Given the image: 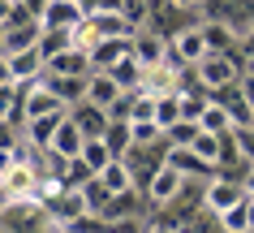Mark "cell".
<instances>
[{
    "instance_id": "cell-11",
    "label": "cell",
    "mask_w": 254,
    "mask_h": 233,
    "mask_svg": "<svg viewBox=\"0 0 254 233\" xmlns=\"http://www.w3.org/2000/svg\"><path fill=\"white\" fill-rule=\"evenodd\" d=\"M168 43H173L177 52H181V61H190V65H194V61L207 52V35H202V22H190V26H181Z\"/></svg>"
},
{
    "instance_id": "cell-18",
    "label": "cell",
    "mask_w": 254,
    "mask_h": 233,
    "mask_svg": "<svg viewBox=\"0 0 254 233\" xmlns=\"http://www.w3.org/2000/svg\"><path fill=\"white\" fill-rule=\"evenodd\" d=\"M99 177H104V186H108L112 194H121V190H129V186H134V168L125 164V155H112V160L99 168ZM134 190H138V186H134Z\"/></svg>"
},
{
    "instance_id": "cell-8",
    "label": "cell",
    "mask_w": 254,
    "mask_h": 233,
    "mask_svg": "<svg viewBox=\"0 0 254 233\" xmlns=\"http://www.w3.org/2000/svg\"><path fill=\"white\" fill-rule=\"evenodd\" d=\"M9 74H13V82H35V78H43L39 43L35 48H22V52H9Z\"/></svg>"
},
{
    "instance_id": "cell-24",
    "label": "cell",
    "mask_w": 254,
    "mask_h": 233,
    "mask_svg": "<svg viewBox=\"0 0 254 233\" xmlns=\"http://www.w3.org/2000/svg\"><path fill=\"white\" fill-rule=\"evenodd\" d=\"M194 134H198V121H190V117H181V121H173L168 130H164L168 147H190V143H194Z\"/></svg>"
},
{
    "instance_id": "cell-37",
    "label": "cell",
    "mask_w": 254,
    "mask_h": 233,
    "mask_svg": "<svg viewBox=\"0 0 254 233\" xmlns=\"http://www.w3.org/2000/svg\"><path fill=\"white\" fill-rule=\"evenodd\" d=\"M250 173H254V168H250Z\"/></svg>"
},
{
    "instance_id": "cell-35",
    "label": "cell",
    "mask_w": 254,
    "mask_h": 233,
    "mask_svg": "<svg viewBox=\"0 0 254 233\" xmlns=\"http://www.w3.org/2000/svg\"><path fill=\"white\" fill-rule=\"evenodd\" d=\"M177 4H181V9H194V4H202V0H177Z\"/></svg>"
},
{
    "instance_id": "cell-31",
    "label": "cell",
    "mask_w": 254,
    "mask_h": 233,
    "mask_svg": "<svg viewBox=\"0 0 254 233\" xmlns=\"http://www.w3.org/2000/svg\"><path fill=\"white\" fill-rule=\"evenodd\" d=\"M202 104H207V95H181V117H190V121H198Z\"/></svg>"
},
{
    "instance_id": "cell-23",
    "label": "cell",
    "mask_w": 254,
    "mask_h": 233,
    "mask_svg": "<svg viewBox=\"0 0 254 233\" xmlns=\"http://www.w3.org/2000/svg\"><path fill=\"white\" fill-rule=\"evenodd\" d=\"M190 151H194V155H202L207 164H215V160H220V134H211V130H202V125H198V134H194Z\"/></svg>"
},
{
    "instance_id": "cell-1",
    "label": "cell",
    "mask_w": 254,
    "mask_h": 233,
    "mask_svg": "<svg viewBox=\"0 0 254 233\" xmlns=\"http://www.w3.org/2000/svg\"><path fill=\"white\" fill-rule=\"evenodd\" d=\"M35 181H39V168L30 164V160H17L0 173V199H30L35 194Z\"/></svg>"
},
{
    "instance_id": "cell-36",
    "label": "cell",
    "mask_w": 254,
    "mask_h": 233,
    "mask_svg": "<svg viewBox=\"0 0 254 233\" xmlns=\"http://www.w3.org/2000/svg\"><path fill=\"white\" fill-rule=\"evenodd\" d=\"M0 52H4V22H0Z\"/></svg>"
},
{
    "instance_id": "cell-16",
    "label": "cell",
    "mask_w": 254,
    "mask_h": 233,
    "mask_svg": "<svg viewBox=\"0 0 254 233\" xmlns=\"http://www.w3.org/2000/svg\"><path fill=\"white\" fill-rule=\"evenodd\" d=\"M69 108H56V112H43V117H30L26 125H22V134L35 143V147H48L52 143V134H56V125H61V117H65Z\"/></svg>"
},
{
    "instance_id": "cell-32",
    "label": "cell",
    "mask_w": 254,
    "mask_h": 233,
    "mask_svg": "<svg viewBox=\"0 0 254 233\" xmlns=\"http://www.w3.org/2000/svg\"><path fill=\"white\" fill-rule=\"evenodd\" d=\"M246 229L254 233V194L250 190H246Z\"/></svg>"
},
{
    "instance_id": "cell-9",
    "label": "cell",
    "mask_w": 254,
    "mask_h": 233,
    "mask_svg": "<svg viewBox=\"0 0 254 233\" xmlns=\"http://www.w3.org/2000/svg\"><path fill=\"white\" fill-rule=\"evenodd\" d=\"M43 69L48 74H91V52H82V48H61L56 56H48L43 61Z\"/></svg>"
},
{
    "instance_id": "cell-25",
    "label": "cell",
    "mask_w": 254,
    "mask_h": 233,
    "mask_svg": "<svg viewBox=\"0 0 254 233\" xmlns=\"http://www.w3.org/2000/svg\"><path fill=\"white\" fill-rule=\"evenodd\" d=\"M69 43H73V48H82V52H91L95 43H99V30H95V22H91V17H82L78 26L69 30Z\"/></svg>"
},
{
    "instance_id": "cell-7",
    "label": "cell",
    "mask_w": 254,
    "mask_h": 233,
    "mask_svg": "<svg viewBox=\"0 0 254 233\" xmlns=\"http://www.w3.org/2000/svg\"><path fill=\"white\" fill-rule=\"evenodd\" d=\"M69 117L78 121V130H82L86 138H104V130H108V108L91 104V99H78V104L69 108Z\"/></svg>"
},
{
    "instance_id": "cell-33",
    "label": "cell",
    "mask_w": 254,
    "mask_h": 233,
    "mask_svg": "<svg viewBox=\"0 0 254 233\" xmlns=\"http://www.w3.org/2000/svg\"><path fill=\"white\" fill-rule=\"evenodd\" d=\"M0 82H13V74H9V52H0Z\"/></svg>"
},
{
    "instance_id": "cell-34",
    "label": "cell",
    "mask_w": 254,
    "mask_h": 233,
    "mask_svg": "<svg viewBox=\"0 0 254 233\" xmlns=\"http://www.w3.org/2000/svg\"><path fill=\"white\" fill-rule=\"evenodd\" d=\"M9 164H13V147H0V173H4Z\"/></svg>"
},
{
    "instance_id": "cell-13",
    "label": "cell",
    "mask_w": 254,
    "mask_h": 233,
    "mask_svg": "<svg viewBox=\"0 0 254 233\" xmlns=\"http://www.w3.org/2000/svg\"><path fill=\"white\" fill-rule=\"evenodd\" d=\"M82 143H86V134H82V130H78V121H73V117L65 112V117H61V125H56V134H52V143H48V147H52V151H61V155L69 160V155H78V151H82Z\"/></svg>"
},
{
    "instance_id": "cell-27",
    "label": "cell",
    "mask_w": 254,
    "mask_h": 233,
    "mask_svg": "<svg viewBox=\"0 0 254 233\" xmlns=\"http://www.w3.org/2000/svg\"><path fill=\"white\" fill-rule=\"evenodd\" d=\"M61 48H69V30H43V35H39V52H43V61H48V56H56Z\"/></svg>"
},
{
    "instance_id": "cell-14",
    "label": "cell",
    "mask_w": 254,
    "mask_h": 233,
    "mask_svg": "<svg viewBox=\"0 0 254 233\" xmlns=\"http://www.w3.org/2000/svg\"><path fill=\"white\" fill-rule=\"evenodd\" d=\"M39 35H43V22H39V17H30V22H13V26H4V52L35 48Z\"/></svg>"
},
{
    "instance_id": "cell-20",
    "label": "cell",
    "mask_w": 254,
    "mask_h": 233,
    "mask_svg": "<svg viewBox=\"0 0 254 233\" xmlns=\"http://www.w3.org/2000/svg\"><path fill=\"white\" fill-rule=\"evenodd\" d=\"M108 74L117 78V86H121V91H134V86H138V78H142V65H138V61H134V52H129L125 61H117V65L108 69Z\"/></svg>"
},
{
    "instance_id": "cell-10",
    "label": "cell",
    "mask_w": 254,
    "mask_h": 233,
    "mask_svg": "<svg viewBox=\"0 0 254 233\" xmlns=\"http://www.w3.org/2000/svg\"><path fill=\"white\" fill-rule=\"evenodd\" d=\"M164 48H168V39H164L160 30H134V43H129V52H134L138 65H155V61H164Z\"/></svg>"
},
{
    "instance_id": "cell-19",
    "label": "cell",
    "mask_w": 254,
    "mask_h": 233,
    "mask_svg": "<svg viewBox=\"0 0 254 233\" xmlns=\"http://www.w3.org/2000/svg\"><path fill=\"white\" fill-rule=\"evenodd\" d=\"M198 125L202 130H211V134H224V130H233V117H228L224 104H215V99H207L198 112Z\"/></svg>"
},
{
    "instance_id": "cell-29",
    "label": "cell",
    "mask_w": 254,
    "mask_h": 233,
    "mask_svg": "<svg viewBox=\"0 0 254 233\" xmlns=\"http://www.w3.org/2000/svg\"><path fill=\"white\" fill-rule=\"evenodd\" d=\"M233 138H237V147H241V155L254 164V121L250 125H233Z\"/></svg>"
},
{
    "instance_id": "cell-28",
    "label": "cell",
    "mask_w": 254,
    "mask_h": 233,
    "mask_svg": "<svg viewBox=\"0 0 254 233\" xmlns=\"http://www.w3.org/2000/svg\"><path fill=\"white\" fill-rule=\"evenodd\" d=\"M220 229H233V233H241V229H246V199L220 212Z\"/></svg>"
},
{
    "instance_id": "cell-26",
    "label": "cell",
    "mask_w": 254,
    "mask_h": 233,
    "mask_svg": "<svg viewBox=\"0 0 254 233\" xmlns=\"http://www.w3.org/2000/svg\"><path fill=\"white\" fill-rule=\"evenodd\" d=\"M134 143H164V125L160 121H129Z\"/></svg>"
},
{
    "instance_id": "cell-30",
    "label": "cell",
    "mask_w": 254,
    "mask_h": 233,
    "mask_svg": "<svg viewBox=\"0 0 254 233\" xmlns=\"http://www.w3.org/2000/svg\"><path fill=\"white\" fill-rule=\"evenodd\" d=\"M129 104H134V91H121V95L108 104V121H129Z\"/></svg>"
},
{
    "instance_id": "cell-17",
    "label": "cell",
    "mask_w": 254,
    "mask_h": 233,
    "mask_svg": "<svg viewBox=\"0 0 254 233\" xmlns=\"http://www.w3.org/2000/svg\"><path fill=\"white\" fill-rule=\"evenodd\" d=\"M78 190H82V203H86V216L99 220V216H104V207H108V199H112V190L104 186V177H99V173H91Z\"/></svg>"
},
{
    "instance_id": "cell-21",
    "label": "cell",
    "mask_w": 254,
    "mask_h": 233,
    "mask_svg": "<svg viewBox=\"0 0 254 233\" xmlns=\"http://www.w3.org/2000/svg\"><path fill=\"white\" fill-rule=\"evenodd\" d=\"M82 160H86V168H91V173H99V168L108 164V160H112V147H108L104 138H86V143H82V151H78Z\"/></svg>"
},
{
    "instance_id": "cell-2",
    "label": "cell",
    "mask_w": 254,
    "mask_h": 233,
    "mask_svg": "<svg viewBox=\"0 0 254 233\" xmlns=\"http://www.w3.org/2000/svg\"><path fill=\"white\" fill-rule=\"evenodd\" d=\"M86 17V9H82L78 0H48L39 9V22H43V30H73Z\"/></svg>"
},
{
    "instance_id": "cell-38",
    "label": "cell",
    "mask_w": 254,
    "mask_h": 233,
    "mask_svg": "<svg viewBox=\"0 0 254 233\" xmlns=\"http://www.w3.org/2000/svg\"><path fill=\"white\" fill-rule=\"evenodd\" d=\"M78 4H82V0H78Z\"/></svg>"
},
{
    "instance_id": "cell-12",
    "label": "cell",
    "mask_w": 254,
    "mask_h": 233,
    "mask_svg": "<svg viewBox=\"0 0 254 233\" xmlns=\"http://www.w3.org/2000/svg\"><path fill=\"white\" fill-rule=\"evenodd\" d=\"M95 22V30H99V39H108V35H134V22L125 17V9H91L86 13Z\"/></svg>"
},
{
    "instance_id": "cell-3",
    "label": "cell",
    "mask_w": 254,
    "mask_h": 233,
    "mask_svg": "<svg viewBox=\"0 0 254 233\" xmlns=\"http://www.w3.org/2000/svg\"><path fill=\"white\" fill-rule=\"evenodd\" d=\"M181 181H186V173H181L177 164H168V160H164V164L147 177V199H151V203H168V199L181 190Z\"/></svg>"
},
{
    "instance_id": "cell-22",
    "label": "cell",
    "mask_w": 254,
    "mask_h": 233,
    "mask_svg": "<svg viewBox=\"0 0 254 233\" xmlns=\"http://www.w3.org/2000/svg\"><path fill=\"white\" fill-rule=\"evenodd\" d=\"M155 121L168 130L173 121H181V91H168V95H155Z\"/></svg>"
},
{
    "instance_id": "cell-4",
    "label": "cell",
    "mask_w": 254,
    "mask_h": 233,
    "mask_svg": "<svg viewBox=\"0 0 254 233\" xmlns=\"http://www.w3.org/2000/svg\"><path fill=\"white\" fill-rule=\"evenodd\" d=\"M129 43H134V35H108V39H99L91 48V69H112L117 61H125Z\"/></svg>"
},
{
    "instance_id": "cell-15",
    "label": "cell",
    "mask_w": 254,
    "mask_h": 233,
    "mask_svg": "<svg viewBox=\"0 0 254 233\" xmlns=\"http://www.w3.org/2000/svg\"><path fill=\"white\" fill-rule=\"evenodd\" d=\"M117 95H121V86H117V78H112L108 69H91V74H86V99H91V104L108 108Z\"/></svg>"
},
{
    "instance_id": "cell-5",
    "label": "cell",
    "mask_w": 254,
    "mask_h": 233,
    "mask_svg": "<svg viewBox=\"0 0 254 233\" xmlns=\"http://www.w3.org/2000/svg\"><path fill=\"white\" fill-rule=\"evenodd\" d=\"M43 82L56 91V99H61L65 108H73L78 99H86V74H48V69H43Z\"/></svg>"
},
{
    "instance_id": "cell-6",
    "label": "cell",
    "mask_w": 254,
    "mask_h": 233,
    "mask_svg": "<svg viewBox=\"0 0 254 233\" xmlns=\"http://www.w3.org/2000/svg\"><path fill=\"white\" fill-rule=\"evenodd\" d=\"M177 74H181L177 65H168V61H155V65H142V78H138V86H142V91H151V95H168V91H177Z\"/></svg>"
}]
</instances>
